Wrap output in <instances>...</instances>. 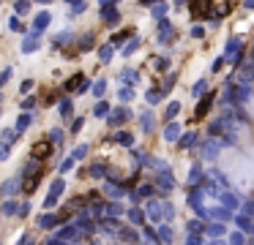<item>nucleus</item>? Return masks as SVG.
<instances>
[{"label":"nucleus","mask_w":254,"mask_h":245,"mask_svg":"<svg viewBox=\"0 0 254 245\" xmlns=\"http://www.w3.org/2000/svg\"><path fill=\"white\" fill-rule=\"evenodd\" d=\"M235 3L238 0H189V11L194 19H216L230 14Z\"/></svg>","instance_id":"nucleus-1"},{"label":"nucleus","mask_w":254,"mask_h":245,"mask_svg":"<svg viewBox=\"0 0 254 245\" xmlns=\"http://www.w3.org/2000/svg\"><path fill=\"white\" fill-rule=\"evenodd\" d=\"M47 152H50V147H47V145H36V150H33V158H44Z\"/></svg>","instance_id":"nucleus-2"}]
</instances>
